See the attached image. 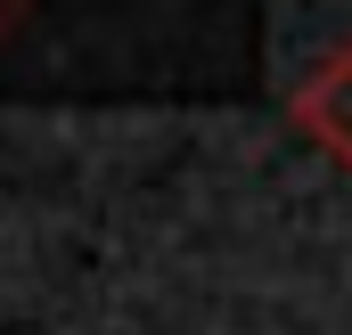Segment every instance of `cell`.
I'll return each instance as SVG.
<instances>
[{"label":"cell","instance_id":"cell-1","mask_svg":"<svg viewBox=\"0 0 352 335\" xmlns=\"http://www.w3.org/2000/svg\"><path fill=\"white\" fill-rule=\"evenodd\" d=\"M287 115H295V131H303L311 148H328V156L352 172V41H336V49L295 82Z\"/></svg>","mask_w":352,"mask_h":335}]
</instances>
